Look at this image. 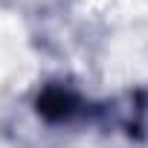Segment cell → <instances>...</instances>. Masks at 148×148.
Here are the masks:
<instances>
[{"label":"cell","instance_id":"obj_1","mask_svg":"<svg viewBox=\"0 0 148 148\" xmlns=\"http://www.w3.org/2000/svg\"><path fill=\"white\" fill-rule=\"evenodd\" d=\"M41 113H47V116H61V113H67V99H64V93H47L41 102Z\"/></svg>","mask_w":148,"mask_h":148}]
</instances>
